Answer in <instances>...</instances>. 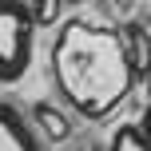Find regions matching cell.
<instances>
[{
  "label": "cell",
  "instance_id": "obj_1",
  "mask_svg": "<svg viewBox=\"0 0 151 151\" xmlns=\"http://www.w3.org/2000/svg\"><path fill=\"white\" fill-rule=\"evenodd\" d=\"M52 76L64 104L83 119H104L135 88V68L127 60L123 36L111 28L72 20L52 48Z\"/></svg>",
  "mask_w": 151,
  "mask_h": 151
},
{
  "label": "cell",
  "instance_id": "obj_2",
  "mask_svg": "<svg viewBox=\"0 0 151 151\" xmlns=\"http://www.w3.org/2000/svg\"><path fill=\"white\" fill-rule=\"evenodd\" d=\"M32 40L36 20L28 0H0V83L24 80L32 68Z\"/></svg>",
  "mask_w": 151,
  "mask_h": 151
},
{
  "label": "cell",
  "instance_id": "obj_3",
  "mask_svg": "<svg viewBox=\"0 0 151 151\" xmlns=\"http://www.w3.org/2000/svg\"><path fill=\"white\" fill-rule=\"evenodd\" d=\"M0 151H44L32 119L8 99H0Z\"/></svg>",
  "mask_w": 151,
  "mask_h": 151
},
{
  "label": "cell",
  "instance_id": "obj_4",
  "mask_svg": "<svg viewBox=\"0 0 151 151\" xmlns=\"http://www.w3.org/2000/svg\"><path fill=\"white\" fill-rule=\"evenodd\" d=\"M119 36H123V48H127V60H131V68H135V76L143 80V72L151 68V36L139 28V24L119 28Z\"/></svg>",
  "mask_w": 151,
  "mask_h": 151
},
{
  "label": "cell",
  "instance_id": "obj_5",
  "mask_svg": "<svg viewBox=\"0 0 151 151\" xmlns=\"http://www.w3.org/2000/svg\"><path fill=\"white\" fill-rule=\"evenodd\" d=\"M32 119H36V123H40V131H44L48 139H56V143L72 135L68 115H64L60 107H52V104H36V107H32Z\"/></svg>",
  "mask_w": 151,
  "mask_h": 151
},
{
  "label": "cell",
  "instance_id": "obj_6",
  "mask_svg": "<svg viewBox=\"0 0 151 151\" xmlns=\"http://www.w3.org/2000/svg\"><path fill=\"white\" fill-rule=\"evenodd\" d=\"M107 151H151V139L143 135V127H139V123H119V127L111 131Z\"/></svg>",
  "mask_w": 151,
  "mask_h": 151
},
{
  "label": "cell",
  "instance_id": "obj_7",
  "mask_svg": "<svg viewBox=\"0 0 151 151\" xmlns=\"http://www.w3.org/2000/svg\"><path fill=\"white\" fill-rule=\"evenodd\" d=\"M64 4H68V0H28L36 28H52V24H60V16H64Z\"/></svg>",
  "mask_w": 151,
  "mask_h": 151
},
{
  "label": "cell",
  "instance_id": "obj_8",
  "mask_svg": "<svg viewBox=\"0 0 151 151\" xmlns=\"http://www.w3.org/2000/svg\"><path fill=\"white\" fill-rule=\"evenodd\" d=\"M139 127H143V135L151 139V104H147V111H143V119H139Z\"/></svg>",
  "mask_w": 151,
  "mask_h": 151
},
{
  "label": "cell",
  "instance_id": "obj_9",
  "mask_svg": "<svg viewBox=\"0 0 151 151\" xmlns=\"http://www.w3.org/2000/svg\"><path fill=\"white\" fill-rule=\"evenodd\" d=\"M143 83H147V104H151V68L143 72Z\"/></svg>",
  "mask_w": 151,
  "mask_h": 151
},
{
  "label": "cell",
  "instance_id": "obj_10",
  "mask_svg": "<svg viewBox=\"0 0 151 151\" xmlns=\"http://www.w3.org/2000/svg\"><path fill=\"white\" fill-rule=\"evenodd\" d=\"M68 4H83V0H68Z\"/></svg>",
  "mask_w": 151,
  "mask_h": 151
}]
</instances>
